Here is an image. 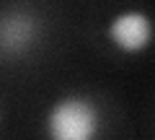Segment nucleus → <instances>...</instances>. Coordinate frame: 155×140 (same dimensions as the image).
Instances as JSON below:
<instances>
[{
  "mask_svg": "<svg viewBox=\"0 0 155 140\" xmlns=\"http://www.w3.org/2000/svg\"><path fill=\"white\" fill-rule=\"evenodd\" d=\"M47 140H98L101 138V109L85 94H67L52 101L44 112Z\"/></svg>",
  "mask_w": 155,
  "mask_h": 140,
  "instance_id": "1",
  "label": "nucleus"
},
{
  "mask_svg": "<svg viewBox=\"0 0 155 140\" xmlns=\"http://www.w3.org/2000/svg\"><path fill=\"white\" fill-rule=\"evenodd\" d=\"M106 39L122 55H142L155 42V21L147 11H140V8L122 11L109 21Z\"/></svg>",
  "mask_w": 155,
  "mask_h": 140,
  "instance_id": "2",
  "label": "nucleus"
},
{
  "mask_svg": "<svg viewBox=\"0 0 155 140\" xmlns=\"http://www.w3.org/2000/svg\"><path fill=\"white\" fill-rule=\"evenodd\" d=\"M39 39V21L23 8H8L0 13V57H23Z\"/></svg>",
  "mask_w": 155,
  "mask_h": 140,
  "instance_id": "3",
  "label": "nucleus"
}]
</instances>
